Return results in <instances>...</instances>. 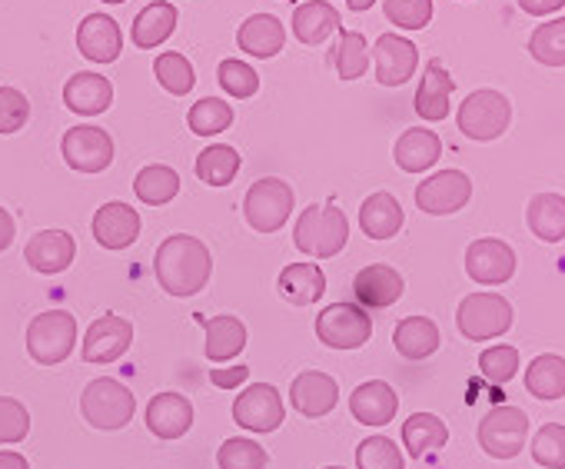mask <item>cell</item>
Returning <instances> with one entry per match:
<instances>
[{"label": "cell", "mask_w": 565, "mask_h": 469, "mask_svg": "<svg viewBox=\"0 0 565 469\" xmlns=\"http://www.w3.org/2000/svg\"><path fill=\"white\" fill-rule=\"evenodd\" d=\"M77 343V320L67 310L38 313L28 327V353L41 366H57L74 353Z\"/></svg>", "instance_id": "cell-3"}, {"label": "cell", "mask_w": 565, "mask_h": 469, "mask_svg": "<svg viewBox=\"0 0 565 469\" xmlns=\"http://www.w3.org/2000/svg\"><path fill=\"white\" fill-rule=\"evenodd\" d=\"M269 456L259 443L246 436H233L216 449V466L220 469H266Z\"/></svg>", "instance_id": "cell-42"}, {"label": "cell", "mask_w": 565, "mask_h": 469, "mask_svg": "<svg viewBox=\"0 0 565 469\" xmlns=\"http://www.w3.org/2000/svg\"><path fill=\"white\" fill-rule=\"evenodd\" d=\"M519 11H525L529 18H545L565 8V0H515Z\"/></svg>", "instance_id": "cell-51"}, {"label": "cell", "mask_w": 565, "mask_h": 469, "mask_svg": "<svg viewBox=\"0 0 565 469\" xmlns=\"http://www.w3.org/2000/svg\"><path fill=\"white\" fill-rule=\"evenodd\" d=\"M249 380V366H213L210 370V383L220 386V390H236Z\"/></svg>", "instance_id": "cell-50"}, {"label": "cell", "mask_w": 565, "mask_h": 469, "mask_svg": "<svg viewBox=\"0 0 565 469\" xmlns=\"http://www.w3.org/2000/svg\"><path fill=\"white\" fill-rule=\"evenodd\" d=\"M140 237V213L124 200H110L94 213V241L104 251H127Z\"/></svg>", "instance_id": "cell-15"}, {"label": "cell", "mask_w": 565, "mask_h": 469, "mask_svg": "<svg viewBox=\"0 0 565 469\" xmlns=\"http://www.w3.org/2000/svg\"><path fill=\"white\" fill-rule=\"evenodd\" d=\"M399 409V396L386 380H366L350 396V413L363 426H386Z\"/></svg>", "instance_id": "cell-23"}, {"label": "cell", "mask_w": 565, "mask_h": 469, "mask_svg": "<svg viewBox=\"0 0 565 469\" xmlns=\"http://www.w3.org/2000/svg\"><path fill=\"white\" fill-rule=\"evenodd\" d=\"M74 254H77V244H74V237L67 230H41L24 247L28 267L34 274H44V277L64 274L74 264Z\"/></svg>", "instance_id": "cell-17"}, {"label": "cell", "mask_w": 565, "mask_h": 469, "mask_svg": "<svg viewBox=\"0 0 565 469\" xmlns=\"http://www.w3.org/2000/svg\"><path fill=\"white\" fill-rule=\"evenodd\" d=\"M476 436H479V446L492 459H512L522 452V446L529 439V416L519 406H492L479 419Z\"/></svg>", "instance_id": "cell-8"}, {"label": "cell", "mask_w": 565, "mask_h": 469, "mask_svg": "<svg viewBox=\"0 0 565 469\" xmlns=\"http://www.w3.org/2000/svg\"><path fill=\"white\" fill-rule=\"evenodd\" d=\"M294 213V186L279 177L256 180L243 196V216L256 233H276Z\"/></svg>", "instance_id": "cell-5"}, {"label": "cell", "mask_w": 565, "mask_h": 469, "mask_svg": "<svg viewBox=\"0 0 565 469\" xmlns=\"http://www.w3.org/2000/svg\"><path fill=\"white\" fill-rule=\"evenodd\" d=\"M452 90H456V81L449 77V71L439 64V61H429L426 64V74L416 87V114L419 120L426 124H443L449 117V100H452Z\"/></svg>", "instance_id": "cell-21"}, {"label": "cell", "mask_w": 565, "mask_h": 469, "mask_svg": "<svg viewBox=\"0 0 565 469\" xmlns=\"http://www.w3.org/2000/svg\"><path fill=\"white\" fill-rule=\"evenodd\" d=\"M186 124L196 137H216L233 124V107L220 97H203L190 107Z\"/></svg>", "instance_id": "cell-41"}, {"label": "cell", "mask_w": 565, "mask_h": 469, "mask_svg": "<svg viewBox=\"0 0 565 469\" xmlns=\"http://www.w3.org/2000/svg\"><path fill=\"white\" fill-rule=\"evenodd\" d=\"M282 41H287V31H282L279 18H273V14H253L236 31L239 51L249 54V57H256V61L276 57L282 51Z\"/></svg>", "instance_id": "cell-27"}, {"label": "cell", "mask_w": 565, "mask_h": 469, "mask_svg": "<svg viewBox=\"0 0 565 469\" xmlns=\"http://www.w3.org/2000/svg\"><path fill=\"white\" fill-rule=\"evenodd\" d=\"M333 67H337V77L340 81H356L366 74L370 67V47H366V38L360 31H343L340 28V41L330 54Z\"/></svg>", "instance_id": "cell-37"}, {"label": "cell", "mask_w": 565, "mask_h": 469, "mask_svg": "<svg viewBox=\"0 0 565 469\" xmlns=\"http://www.w3.org/2000/svg\"><path fill=\"white\" fill-rule=\"evenodd\" d=\"M153 274L170 297H193L206 287L213 274L210 247L200 237H193V233H173V237H167L157 247Z\"/></svg>", "instance_id": "cell-1"}, {"label": "cell", "mask_w": 565, "mask_h": 469, "mask_svg": "<svg viewBox=\"0 0 565 469\" xmlns=\"http://www.w3.org/2000/svg\"><path fill=\"white\" fill-rule=\"evenodd\" d=\"M356 466L360 469H403L406 459L390 436H366L356 449Z\"/></svg>", "instance_id": "cell-43"}, {"label": "cell", "mask_w": 565, "mask_h": 469, "mask_svg": "<svg viewBox=\"0 0 565 469\" xmlns=\"http://www.w3.org/2000/svg\"><path fill=\"white\" fill-rule=\"evenodd\" d=\"M373 64H376V81L383 87H403L416 74L419 51L403 34H383L373 47Z\"/></svg>", "instance_id": "cell-16"}, {"label": "cell", "mask_w": 565, "mask_h": 469, "mask_svg": "<svg viewBox=\"0 0 565 469\" xmlns=\"http://www.w3.org/2000/svg\"><path fill=\"white\" fill-rule=\"evenodd\" d=\"M14 237H18V223H14V216L4 206H0V254H4L14 244Z\"/></svg>", "instance_id": "cell-52"}, {"label": "cell", "mask_w": 565, "mask_h": 469, "mask_svg": "<svg viewBox=\"0 0 565 469\" xmlns=\"http://www.w3.org/2000/svg\"><path fill=\"white\" fill-rule=\"evenodd\" d=\"M134 193L147 206H163L180 193V173L173 167H167V163H150V167H143L137 173Z\"/></svg>", "instance_id": "cell-36"}, {"label": "cell", "mask_w": 565, "mask_h": 469, "mask_svg": "<svg viewBox=\"0 0 565 469\" xmlns=\"http://www.w3.org/2000/svg\"><path fill=\"white\" fill-rule=\"evenodd\" d=\"M216 81L236 100H246V97H253L259 90V74L246 61H223L216 67Z\"/></svg>", "instance_id": "cell-45"}, {"label": "cell", "mask_w": 565, "mask_h": 469, "mask_svg": "<svg viewBox=\"0 0 565 469\" xmlns=\"http://www.w3.org/2000/svg\"><path fill=\"white\" fill-rule=\"evenodd\" d=\"M532 459L545 469H565V426L545 423L532 436Z\"/></svg>", "instance_id": "cell-44"}, {"label": "cell", "mask_w": 565, "mask_h": 469, "mask_svg": "<svg viewBox=\"0 0 565 469\" xmlns=\"http://www.w3.org/2000/svg\"><path fill=\"white\" fill-rule=\"evenodd\" d=\"M383 11L403 31H423L433 21V0H386Z\"/></svg>", "instance_id": "cell-47"}, {"label": "cell", "mask_w": 565, "mask_h": 469, "mask_svg": "<svg viewBox=\"0 0 565 469\" xmlns=\"http://www.w3.org/2000/svg\"><path fill=\"white\" fill-rule=\"evenodd\" d=\"M343 21H340V11L330 4V0H307V4L297 8L294 14V34L300 44L307 47H317L323 44L333 31H340Z\"/></svg>", "instance_id": "cell-29"}, {"label": "cell", "mask_w": 565, "mask_h": 469, "mask_svg": "<svg viewBox=\"0 0 565 469\" xmlns=\"http://www.w3.org/2000/svg\"><path fill=\"white\" fill-rule=\"evenodd\" d=\"M31 433V413L21 399L0 396V446L21 443Z\"/></svg>", "instance_id": "cell-48"}, {"label": "cell", "mask_w": 565, "mask_h": 469, "mask_svg": "<svg viewBox=\"0 0 565 469\" xmlns=\"http://www.w3.org/2000/svg\"><path fill=\"white\" fill-rule=\"evenodd\" d=\"M233 419L246 433H276L282 426V419H287V409H282L279 390L273 383H253V386H246L233 399Z\"/></svg>", "instance_id": "cell-11"}, {"label": "cell", "mask_w": 565, "mask_h": 469, "mask_svg": "<svg viewBox=\"0 0 565 469\" xmlns=\"http://www.w3.org/2000/svg\"><path fill=\"white\" fill-rule=\"evenodd\" d=\"M472 196V180L462 170H439L416 186V206L429 216H449Z\"/></svg>", "instance_id": "cell-12"}, {"label": "cell", "mask_w": 565, "mask_h": 469, "mask_svg": "<svg viewBox=\"0 0 565 469\" xmlns=\"http://www.w3.org/2000/svg\"><path fill=\"white\" fill-rule=\"evenodd\" d=\"M193 426V403L183 393H157L147 403V429L157 439H180Z\"/></svg>", "instance_id": "cell-20"}, {"label": "cell", "mask_w": 565, "mask_h": 469, "mask_svg": "<svg viewBox=\"0 0 565 469\" xmlns=\"http://www.w3.org/2000/svg\"><path fill=\"white\" fill-rule=\"evenodd\" d=\"M393 157H396V167L399 170H406V173H426L429 167L439 163L443 140L429 127H409V130L399 134V140L393 147Z\"/></svg>", "instance_id": "cell-24"}, {"label": "cell", "mask_w": 565, "mask_h": 469, "mask_svg": "<svg viewBox=\"0 0 565 469\" xmlns=\"http://www.w3.org/2000/svg\"><path fill=\"white\" fill-rule=\"evenodd\" d=\"M466 274L482 287H502L515 277V251L505 241L482 237L466 251Z\"/></svg>", "instance_id": "cell-13"}, {"label": "cell", "mask_w": 565, "mask_h": 469, "mask_svg": "<svg viewBox=\"0 0 565 469\" xmlns=\"http://www.w3.org/2000/svg\"><path fill=\"white\" fill-rule=\"evenodd\" d=\"M525 390L535 399H562L565 396V356L542 353L525 366Z\"/></svg>", "instance_id": "cell-35"}, {"label": "cell", "mask_w": 565, "mask_h": 469, "mask_svg": "<svg viewBox=\"0 0 565 469\" xmlns=\"http://www.w3.org/2000/svg\"><path fill=\"white\" fill-rule=\"evenodd\" d=\"M61 153L77 173H100L114 163V137L104 127H71L61 140Z\"/></svg>", "instance_id": "cell-10"}, {"label": "cell", "mask_w": 565, "mask_h": 469, "mask_svg": "<svg viewBox=\"0 0 565 469\" xmlns=\"http://www.w3.org/2000/svg\"><path fill=\"white\" fill-rule=\"evenodd\" d=\"M276 287L282 300H290L297 307H310L327 294V277L317 264H290V267H282Z\"/></svg>", "instance_id": "cell-32"}, {"label": "cell", "mask_w": 565, "mask_h": 469, "mask_svg": "<svg viewBox=\"0 0 565 469\" xmlns=\"http://www.w3.org/2000/svg\"><path fill=\"white\" fill-rule=\"evenodd\" d=\"M456 327L466 340H499L512 327V303L499 294H469L456 310Z\"/></svg>", "instance_id": "cell-7"}, {"label": "cell", "mask_w": 565, "mask_h": 469, "mask_svg": "<svg viewBox=\"0 0 565 469\" xmlns=\"http://www.w3.org/2000/svg\"><path fill=\"white\" fill-rule=\"evenodd\" d=\"M196 323L203 327L206 333V360L210 363H226V360H236L243 350H246V323L233 313H223V317H200L196 313Z\"/></svg>", "instance_id": "cell-22"}, {"label": "cell", "mask_w": 565, "mask_h": 469, "mask_svg": "<svg viewBox=\"0 0 565 469\" xmlns=\"http://www.w3.org/2000/svg\"><path fill=\"white\" fill-rule=\"evenodd\" d=\"M327 469H343V466H327Z\"/></svg>", "instance_id": "cell-56"}, {"label": "cell", "mask_w": 565, "mask_h": 469, "mask_svg": "<svg viewBox=\"0 0 565 469\" xmlns=\"http://www.w3.org/2000/svg\"><path fill=\"white\" fill-rule=\"evenodd\" d=\"M134 343V323L124 320L120 313H104L100 320L90 323L87 340H84V360L94 366L120 360Z\"/></svg>", "instance_id": "cell-14"}, {"label": "cell", "mask_w": 565, "mask_h": 469, "mask_svg": "<svg viewBox=\"0 0 565 469\" xmlns=\"http://www.w3.org/2000/svg\"><path fill=\"white\" fill-rule=\"evenodd\" d=\"M134 409H137L134 393L114 376H100L87 383L81 396V413L94 429H124L134 419Z\"/></svg>", "instance_id": "cell-4"}, {"label": "cell", "mask_w": 565, "mask_h": 469, "mask_svg": "<svg viewBox=\"0 0 565 469\" xmlns=\"http://www.w3.org/2000/svg\"><path fill=\"white\" fill-rule=\"evenodd\" d=\"M350 241V220L337 203H313L300 213L297 230H294V244L300 254L330 260L337 257Z\"/></svg>", "instance_id": "cell-2"}, {"label": "cell", "mask_w": 565, "mask_h": 469, "mask_svg": "<svg viewBox=\"0 0 565 469\" xmlns=\"http://www.w3.org/2000/svg\"><path fill=\"white\" fill-rule=\"evenodd\" d=\"M0 469H31L28 459L14 449H0Z\"/></svg>", "instance_id": "cell-53"}, {"label": "cell", "mask_w": 565, "mask_h": 469, "mask_svg": "<svg viewBox=\"0 0 565 469\" xmlns=\"http://www.w3.org/2000/svg\"><path fill=\"white\" fill-rule=\"evenodd\" d=\"M104 4H124V0H104Z\"/></svg>", "instance_id": "cell-55"}, {"label": "cell", "mask_w": 565, "mask_h": 469, "mask_svg": "<svg viewBox=\"0 0 565 469\" xmlns=\"http://www.w3.org/2000/svg\"><path fill=\"white\" fill-rule=\"evenodd\" d=\"M525 223L545 244L565 241V196L562 193H535L525 206Z\"/></svg>", "instance_id": "cell-31"}, {"label": "cell", "mask_w": 565, "mask_h": 469, "mask_svg": "<svg viewBox=\"0 0 565 469\" xmlns=\"http://www.w3.org/2000/svg\"><path fill=\"white\" fill-rule=\"evenodd\" d=\"M373 4H376V0H347V8L356 11V14H360V11H370Z\"/></svg>", "instance_id": "cell-54"}, {"label": "cell", "mask_w": 565, "mask_h": 469, "mask_svg": "<svg viewBox=\"0 0 565 469\" xmlns=\"http://www.w3.org/2000/svg\"><path fill=\"white\" fill-rule=\"evenodd\" d=\"M529 54L545 67H565V18L539 24L529 38Z\"/></svg>", "instance_id": "cell-39"}, {"label": "cell", "mask_w": 565, "mask_h": 469, "mask_svg": "<svg viewBox=\"0 0 565 469\" xmlns=\"http://www.w3.org/2000/svg\"><path fill=\"white\" fill-rule=\"evenodd\" d=\"M443 343L439 327L429 317H406L393 330V347L406 360H429Z\"/></svg>", "instance_id": "cell-30"}, {"label": "cell", "mask_w": 565, "mask_h": 469, "mask_svg": "<svg viewBox=\"0 0 565 469\" xmlns=\"http://www.w3.org/2000/svg\"><path fill=\"white\" fill-rule=\"evenodd\" d=\"M456 124H459V130H462L469 140L489 143V140L502 137L505 127L512 124V104H509V97L499 94V90H472V94L462 100Z\"/></svg>", "instance_id": "cell-6"}, {"label": "cell", "mask_w": 565, "mask_h": 469, "mask_svg": "<svg viewBox=\"0 0 565 469\" xmlns=\"http://www.w3.org/2000/svg\"><path fill=\"white\" fill-rule=\"evenodd\" d=\"M446 443H449V426L433 413H413L403 423V446L409 449L413 459H423V456L443 449Z\"/></svg>", "instance_id": "cell-34"}, {"label": "cell", "mask_w": 565, "mask_h": 469, "mask_svg": "<svg viewBox=\"0 0 565 469\" xmlns=\"http://www.w3.org/2000/svg\"><path fill=\"white\" fill-rule=\"evenodd\" d=\"M236 173H239V153L226 143H210L196 157V177L206 186H230Z\"/></svg>", "instance_id": "cell-38"}, {"label": "cell", "mask_w": 565, "mask_h": 469, "mask_svg": "<svg viewBox=\"0 0 565 469\" xmlns=\"http://www.w3.org/2000/svg\"><path fill=\"white\" fill-rule=\"evenodd\" d=\"M153 74H157L160 87H163L167 94H173V97H186V94L193 90V84H196L193 64H190L183 54H177V51L160 54V57L153 61Z\"/></svg>", "instance_id": "cell-40"}, {"label": "cell", "mask_w": 565, "mask_h": 469, "mask_svg": "<svg viewBox=\"0 0 565 469\" xmlns=\"http://www.w3.org/2000/svg\"><path fill=\"white\" fill-rule=\"evenodd\" d=\"M31 117V104L21 90L0 87V134H18Z\"/></svg>", "instance_id": "cell-49"}, {"label": "cell", "mask_w": 565, "mask_h": 469, "mask_svg": "<svg viewBox=\"0 0 565 469\" xmlns=\"http://www.w3.org/2000/svg\"><path fill=\"white\" fill-rule=\"evenodd\" d=\"M317 337L330 350H360L373 337V320L360 303H333L317 317Z\"/></svg>", "instance_id": "cell-9"}, {"label": "cell", "mask_w": 565, "mask_h": 469, "mask_svg": "<svg viewBox=\"0 0 565 469\" xmlns=\"http://www.w3.org/2000/svg\"><path fill=\"white\" fill-rule=\"evenodd\" d=\"M77 47L87 61L94 64H114L124 47L120 24L110 14H90L77 28Z\"/></svg>", "instance_id": "cell-19"}, {"label": "cell", "mask_w": 565, "mask_h": 469, "mask_svg": "<svg viewBox=\"0 0 565 469\" xmlns=\"http://www.w3.org/2000/svg\"><path fill=\"white\" fill-rule=\"evenodd\" d=\"M64 104L77 117H97L114 104V84L104 74H74L64 87Z\"/></svg>", "instance_id": "cell-28"}, {"label": "cell", "mask_w": 565, "mask_h": 469, "mask_svg": "<svg viewBox=\"0 0 565 469\" xmlns=\"http://www.w3.org/2000/svg\"><path fill=\"white\" fill-rule=\"evenodd\" d=\"M337 399H340V386L330 373H320V370H307L294 380L290 386V403L300 416L307 419H320L327 413L337 409Z\"/></svg>", "instance_id": "cell-18"}, {"label": "cell", "mask_w": 565, "mask_h": 469, "mask_svg": "<svg viewBox=\"0 0 565 469\" xmlns=\"http://www.w3.org/2000/svg\"><path fill=\"white\" fill-rule=\"evenodd\" d=\"M403 277L399 270L386 267V264H373V267H363L353 280V294L360 300V307H370V310H386L393 307L399 297H403Z\"/></svg>", "instance_id": "cell-25"}, {"label": "cell", "mask_w": 565, "mask_h": 469, "mask_svg": "<svg viewBox=\"0 0 565 469\" xmlns=\"http://www.w3.org/2000/svg\"><path fill=\"white\" fill-rule=\"evenodd\" d=\"M479 370H482V376H486L489 383L502 386V383H509V380L519 373V350L509 347V343H499V347H492V350H482Z\"/></svg>", "instance_id": "cell-46"}, {"label": "cell", "mask_w": 565, "mask_h": 469, "mask_svg": "<svg viewBox=\"0 0 565 469\" xmlns=\"http://www.w3.org/2000/svg\"><path fill=\"white\" fill-rule=\"evenodd\" d=\"M403 206L393 193L376 190L363 200L360 206V230L366 233L370 241H393L396 233L403 230Z\"/></svg>", "instance_id": "cell-26"}, {"label": "cell", "mask_w": 565, "mask_h": 469, "mask_svg": "<svg viewBox=\"0 0 565 469\" xmlns=\"http://www.w3.org/2000/svg\"><path fill=\"white\" fill-rule=\"evenodd\" d=\"M177 8L167 4V0H153V4H147L137 18H134V44L137 47H160L163 41H170V34L177 31Z\"/></svg>", "instance_id": "cell-33"}]
</instances>
